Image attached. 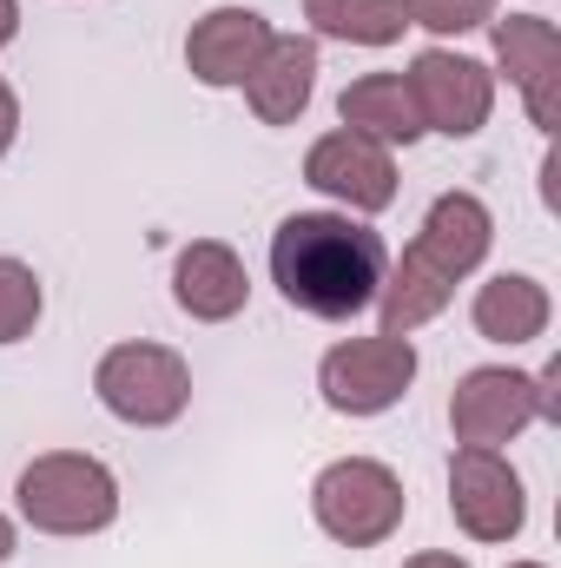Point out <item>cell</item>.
Masks as SVG:
<instances>
[{"mask_svg":"<svg viewBox=\"0 0 561 568\" xmlns=\"http://www.w3.org/2000/svg\"><path fill=\"white\" fill-rule=\"evenodd\" d=\"M417 384V344L410 337H344L324 351L317 364V390L337 417H384L390 404H404Z\"/></svg>","mask_w":561,"mask_h":568,"instance_id":"cell-6","label":"cell"},{"mask_svg":"<svg viewBox=\"0 0 561 568\" xmlns=\"http://www.w3.org/2000/svg\"><path fill=\"white\" fill-rule=\"evenodd\" d=\"M469 324H476V337H482V344L516 351V344L549 337V324H555V297H549V284L529 278V272H496L489 284H476Z\"/></svg>","mask_w":561,"mask_h":568,"instance_id":"cell-14","label":"cell"},{"mask_svg":"<svg viewBox=\"0 0 561 568\" xmlns=\"http://www.w3.org/2000/svg\"><path fill=\"white\" fill-rule=\"evenodd\" d=\"M509 568H549V562H509Z\"/></svg>","mask_w":561,"mask_h":568,"instance_id":"cell-25","label":"cell"},{"mask_svg":"<svg viewBox=\"0 0 561 568\" xmlns=\"http://www.w3.org/2000/svg\"><path fill=\"white\" fill-rule=\"evenodd\" d=\"M536 397H542V424H561V364L536 371Z\"/></svg>","mask_w":561,"mask_h":568,"instance_id":"cell-21","label":"cell"},{"mask_svg":"<svg viewBox=\"0 0 561 568\" xmlns=\"http://www.w3.org/2000/svg\"><path fill=\"white\" fill-rule=\"evenodd\" d=\"M40 311H47V284H40V272H33L27 258H7V252H0V344L33 337Z\"/></svg>","mask_w":561,"mask_h":568,"instance_id":"cell-18","label":"cell"},{"mask_svg":"<svg viewBox=\"0 0 561 568\" xmlns=\"http://www.w3.org/2000/svg\"><path fill=\"white\" fill-rule=\"evenodd\" d=\"M390 272L384 239L350 212H290L272 232V284L290 311L317 324H350L377 304Z\"/></svg>","mask_w":561,"mask_h":568,"instance_id":"cell-1","label":"cell"},{"mask_svg":"<svg viewBox=\"0 0 561 568\" xmlns=\"http://www.w3.org/2000/svg\"><path fill=\"white\" fill-rule=\"evenodd\" d=\"M20 556V529H13V516H0V562H13Z\"/></svg>","mask_w":561,"mask_h":568,"instance_id":"cell-24","label":"cell"},{"mask_svg":"<svg viewBox=\"0 0 561 568\" xmlns=\"http://www.w3.org/2000/svg\"><path fill=\"white\" fill-rule=\"evenodd\" d=\"M404 509H410L404 476H397L390 463H377V456H337V463H324L317 483H310V516H317V529H324L330 542H344V549H377V542H390V536L404 529Z\"/></svg>","mask_w":561,"mask_h":568,"instance_id":"cell-4","label":"cell"},{"mask_svg":"<svg viewBox=\"0 0 561 568\" xmlns=\"http://www.w3.org/2000/svg\"><path fill=\"white\" fill-rule=\"evenodd\" d=\"M489 40H496V67L529 106V126L549 140L561 126V27L549 13H509V20L496 13Z\"/></svg>","mask_w":561,"mask_h":568,"instance_id":"cell-11","label":"cell"},{"mask_svg":"<svg viewBox=\"0 0 561 568\" xmlns=\"http://www.w3.org/2000/svg\"><path fill=\"white\" fill-rule=\"evenodd\" d=\"M317 93V40L304 33H272L265 60L252 67L245 80V106L265 120V126H297V113L310 106Z\"/></svg>","mask_w":561,"mask_h":568,"instance_id":"cell-15","label":"cell"},{"mask_svg":"<svg viewBox=\"0 0 561 568\" xmlns=\"http://www.w3.org/2000/svg\"><path fill=\"white\" fill-rule=\"evenodd\" d=\"M304 185L324 192V199H337L350 219L390 212L397 205V152L364 140V133H350V126H337V133L310 140V152H304Z\"/></svg>","mask_w":561,"mask_h":568,"instance_id":"cell-9","label":"cell"},{"mask_svg":"<svg viewBox=\"0 0 561 568\" xmlns=\"http://www.w3.org/2000/svg\"><path fill=\"white\" fill-rule=\"evenodd\" d=\"M272 33H278V27H272L258 7H212V13H198L192 33H185V67H192V80L212 87V93L245 87L252 67L265 60Z\"/></svg>","mask_w":561,"mask_h":568,"instance_id":"cell-12","label":"cell"},{"mask_svg":"<svg viewBox=\"0 0 561 568\" xmlns=\"http://www.w3.org/2000/svg\"><path fill=\"white\" fill-rule=\"evenodd\" d=\"M27 529L40 536H100L120 523V476L86 449H47L13 483Z\"/></svg>","mask_w":561,"mask_h":568,"instance_id":"cell-3","label":"cell"},{"mask_svg":"<svg viewBox=\"0 0 561 568\" xmlns=\"http://www.w3.org/2000/svg\"><path fill=\"white\" fill-rule=\"evenodd\" d=\"M304 20L317 40H344V47H397L410 27L404 0H304Z\"/></svg>","mask_w":561,"mask_h":568,"instance_id":"cell-17","label":"cell"},{"mask_svg":"<svg viewBox=\"0 0 561 568\" xmlns=\"http://www.w3.org/2000/svg\"><path fill=\"white\" fill-rule=\"evenodd\" d=\"M496 245V219L476 192H442L429 212H422L410 252L384 272V291H377V317H384V337H410L429 317L449 311L456 284L469 278Z\"/></svg>","mask_w":561,"mask_h":568,"instance_id":"cell-2","label":"cell"},{"mask_svg":"<svg viewBox=\"0 0 561 568\" xmlns=\"http://www.w3.org/2000/svg\"><path fill=\"white\" fill-rule=\"evenodd\" d=\"M449 516L469 542H516L529 523L516 463L502 449H456L449 456Z\"/></svg>","mask_w":561,"mask_h":568,"instance_id":"cell-8","label":"cell"},{"mask_svg":"<svg viewBox=\"0 0 561 568\" xmlns=\"http://www.w3.org/2000/svg\"><path fill=\"white\" fill-rule=\"evenodd\" d=\"M13 140H20V93L0 80V159L13 152Z\"/></svg>","mask_w":561,"mask_h":568,"instance_id":"cell-20","label":"cell"},{"mask_svg":"<svg viewBox=\"0 0 561 568\" xmlns=\"http://www.w3.org/2000/svg\"><path fill=\"white\" fill-rule=\"evenodd\" d=\"M337 120H344L350 133H364V140L390 145V152L422 140L417 100H410L404 73H357V80L337 93Z\"/></svg>","mask_w":561,"mask_h":568,"instance_id":"cell-16","label":"cell"},{"mask_svg":"<svg viewBox=\"0 0 561 568\" xmlns=\"http://www.w3.org/2000/svg\"><path fill=\"white\" fill-rule=\"evenodd\" d=\"M404 568H469L462 556H449V549H422V556H410Z\"/></svg>","mask_w":561,"mask_h":568,"instance_id":"cell-22","label":"cell"},{"mask_svg":"<svg viewBox=\"0 0 561 568\" xmlns=\"http://www.w3.org/2000/svg\"><path fill=\"white\" fill-rule=\"evenodd\" d=\"M529 424H542V397L529 371L482 364V371H462V384L449 390V429L462 449H502Z\"/></svg>","mask_w":561,"mask_h":568,"instance_id":"cell-10","label":"cell"},{"mask_svg":"<svg viewBox=\"0 0 561 568\" xmlns=\"http://www.w3.org/2000/svg\"><path fill=\"white\" fill-rule=\"evenodd\" d=\"M93 397L106 404V417L133 429H165L192 410V364L172 351V344H113L100 364H93Z\"/></svg>","mask_w":561,"mask_h":568,"instance_id":"cell-5","label":"cell"},{"mask_svg":"<svg viewBox=\"0 0 561 568\" xmlns=\"http://www.w3.org/2000/svg\"><path fill=\"white\" fill-rule=\"evenodd\" d=\"M20 33V0H0V47H13Z\"/></svg>","mask_w":561,"mask_h":568,"instance_id":"cell-23","label":"cell"},{"mask_svg":"<svg viewBox=\"0 0 561 568\" xmlns=\"http://www.w3.org/2000/svg\"><path fill=\"white\" fill-rule=\"evenodd\" d=\"M172 304L192 324H232L252 304V272L225 239H192L172 258Z\"/></svg>","mask_w":561,"mask_h":568,"instance_id":"cell-13","label":"cell"},{"mask_svg":"<svg viewBox=\"0 0 561 568\" xmlns=\"http://www.w3.org/2000/svg\"><path fill=\"white\" fill-rule=\"evenodd\" d=\"M404 13L436 40H462V33H482L502 13V0H404Z\"/></svg>","mask_w":561,"mask_h":568,"instance_id":"cell-19","label":"cell"},{"mask_svg":"<svg viewBox=\"0 0 561 568\" xmlns=\"http://www.w3.org/2000/svg\"><path fill=\"white\" fill-rule=\"evenodd\" d=\"M410 100H417L422 133H442V140H476L496 113V73L456 47H422L404 73Z\"/></svg>","mask_w":561,"mask_h":568,"instance_id":"cell-7","label":"cell"}]
</instances>
